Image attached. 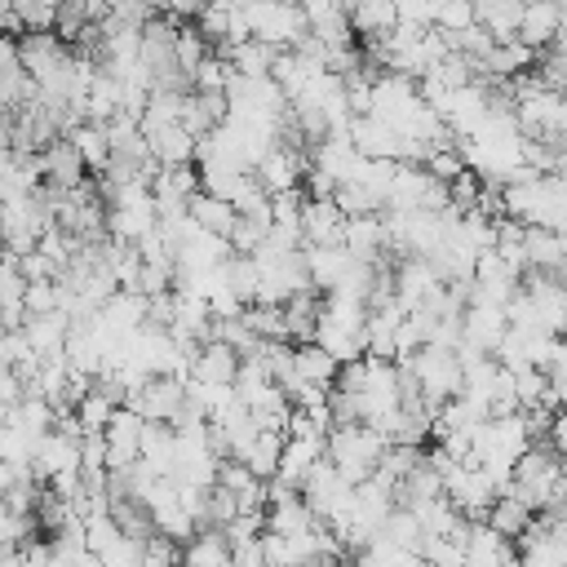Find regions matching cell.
Segmentation results:
<instances>
[{"mask_svg": "<svg viewBox=\"0 0 567 567\" xmlns=\"http://www.w3.org/2000/svg\"><path fill=\"white\" fill-rule=\"evenodd\" d=\"M421 567H434V563H425V558H421Z\"/></svg>", "mask_w": 567, "mask_h": 567, "instance_id": "obj_52", "label": "cell"}, {"mask_svg": "<svg viewBox=\"0 0 567 567\" xmlns=\"http://www.w3.org/2000/svg\"><path fill=\"white\" fill-rule=\"evenodd\" d=\"M146 155H151L159 168H177V164H190V155H195V137H190L182 124H164V128H151V133H146Z\"/></svg>", "mask_w": 567, "mask_h": 567, "instance_id": "obj_25", "label": "cell"}, {"mask_svg": "<svg viewBox=\"0 0 567 567\" xmlns=\"http://www.w3.org/2000/svg\"><path fill=\"white\" fill-rule=\"evenodd\" d=\"M346 133H350V146H354L363 159H399V142H403V137H399L385 120H377V115H350Z\"/></svg>", "mask_w": 567, "mask_h": 567, "instance_id": "obj_16", "label": "cell"}, {"mask_svg": "<svg viewBox=\"0 0 567 567\" xmlns=\"http://www.w3.org/2000/svg\"><path fill=\"white\" fill-rule=\"evenodd\" d=\"M186 217H190V221H195L199 230L226 235V230H230V221H235V208H230L226 199L208 195V190H195V195L186 199Z\"/></svg>", "mask_w": 567, "mask_h": 567, "instance_id": "obj_33", "label": "cell"}, {"mask_svg": "<svg viewBox=\"0 0 567 567\" xmlns=\"http://www.w3.org/2000/svg\"><path fill=\"white\" fill-rule=\"evenodd\" d=\"M226 120V97L221 93H186V102H182V128L190 133V137H199V133H208V128H217Z\"/></svg>", "mask_w": 567, "mask_h": 567, "instance_id": "obj_31", "label": "cell"}, {"mask_svg": "<svg viewBox=\"0 0 567 567\" xmlns=\"http://www.w3.org/2000/svg\"><path fill=\"white\" fill-rule=\"evenodd\" d=\"M425 168H430L439 182H452V177L465 173V159H461V151H456V142H452V146H434V151L425 155Z\"/></svg>", "mask_w": 567, "mask_h": 567, "instance_id": "obj_44", "label": "cell"}, {"mask_svg": "<svg viewBox=\"0 0 567 567\" xmlns=\"http://www.w3.org/2000/svg\"><path fill=\"white\" fill-rule=\"evenodd\" d=\"M563 230H545V226H523V270H549L563 275Z\"/></svg>", "mask_w": 567, "mask_h": 567, "instance_id": "obj_21", "label": "cell"}, {"mask_svg": "<svg viewBox=\"0 0 567 567\" xmlns=\"http://www.w3.org/2000/svg\"><path fill=\"white\" fill-rule=\"evenodd\" d=\"M217 487H226V492L235 496V509H239V514L266 505V478H257V474H252L244 461H235V456H226V461L217 465Z\"/></svg>", "mask_w": 567, "mask_h": 567, "instance_id": "obj_22", "label": "cell"}, {"mask_svg": "<svg viewBox=\"0 0 567 567\" xmlns=\"http://www.w3.org/2000/svg\"><path fill=\"white\" fill-rule=\"evenodd\" d=\"M319 297L323 292H315V288H301V292H292V297H284V337L288 341H310L315 337V319H319Z\"/></svg>", "mask_w": 567, "mask_h": 567, "instance_id": "obj_27", "label": "cell"}, {"mask_svg": "<svg viewBox=\"0 0 567 567\" xmlns=\"http://www.w3.org/2000/svg\"><path fill=\"white\" fill-rule=\"evenodd\" d=\"M394 13H399V22L434 27V22H430V0H394Z\"/></svg>", "mask_w": 567, "mask_h": 567, "instance_id": "obj_47", "label": "cell"}, {"mask_svg": "<svg viewBox=\"0 0 567 567\" xmlns=\"http://www.w3.org/2000/svg\"><path fill=\"white\" fill-rule=\"evenodd\" d=\"M275 53H279V49H270V44H266V40H257V35H244V40L221 44L226 66H230V71H239V75H266V71H270V62H275Z\"/></svg>", "mask_w": 567, "mask_h": 567, "instance_id": "obj_30", "label": "cell"}, {"mask_svg": "<svg viewBox=\"0 0 567 567\" xmlns=\"http://www.w3.org/2000/svg\"><path fill=\"white\" fill-rule=\"evenodd\" d=\"M111 412H115V403H111V399H102L93 385H89V390L75 399V408H71V416L80 421V430H97V434H102V425L111 421Z\"/></svg>", "mask_w": 567, "mask_h": 567, "instance_id": "obj_40", "label": "cell"}, {"mask_svg": "<svg viewBox=\"0 0 567 567\" xmlns=\"http://www.w3.org/2000/svg\"><path fill=\"white\" fill-rule=\"evenodd\" d=\"M297 226H301V248H310V244L315 248H328V244H341L346 213L332 199H301Z\"/></svg>", "mask_w": 567, "mask_h": 567, "instance_id": "obj_13", "label": "cell"}, {"mask_svg": "<svg viewBox=\"0 0 567 567\" xmlns=\"http://www.w3.org/2000/svg\"><path fill=\"white\" fill-rule=\"evenodd\" d=\"M66 332H71V323H66L62 310H44V315H27V319H22V337H27V346H31L40 359L62 354Z\"/></svg>", "mask_w": 567, "mask_h": 567, "instance_id": "obj_23", "label": "cell"}, {"mask_svg": "<svg viewBox=\"0 0 567 567\" xmlns=\"http://www.w3.org/2000/svg\"><path fill=\"white\" fill-rule=\"evenodd\" d=\"M71 146L80 151V159H84V168H93V173H102V164H106V155H111V146H106V133H102V124H75L71 133Z\"/></svg>", "mask_w": 567, "mask_h": 567, "instance_id": "obj_37", "label": "cell"}, {"mask_svg": "<svg viewBox=\"0 0 567 567\" xmlns=\"http://www.w3.org/2000/svg\"><path fill=\"white\" fill-rule=\"evenodd\" d=\"M514 558H518V554H514V540H509V536H501V532L487 527L483 518L470 523L461 567H505V563H514Z\"/></svg>", "mask_w": 567, "mask_h": 567, "instance_id": "obj_17", "label": "cell"}, {"mask_svg": "<svg viewBox=\"0 0 567 567\" xmlns=\"http://www.w3.org/2000/svg\"><path fill=\"white\" fill-rule=\"evenodd\" d=\"M505 306H483V301H470L461 310V346H470L474 354H496L501 337H505Z\"/></svg>", "mask_w": 567, "mask_h": 567, "instance_id": "obj_12", "label": "cell"}, {"mask_svg": "<svg viewBox=\"0 0 567 567\" xmlns=\"http://www.w3.org/2000/svg\"><path fill=\"white\" fill-rule=\"evenodd\" d=\"M120 408L137 412L142 421H164V425H168V421H173V412L182 408V377L155 372V377H146L137 390H128Z\"/></svg>", "mask_w": 567, "mask_h": 567, "instance_id": "obj_8", "label": "cell"}, {"mask_svg": "<svg viewBox=\"0 0 567 567\" xmlns=\"http://www.w3.org/2000/svg\"><path fill=\"white\" fill-rule=\"evenodd\" d=\"M306 168H310V159L301 155V146H284V142H275V146L252 164V177L261 182L266 195H279V190L301 186Z\"/></svg>", "mask_w": 567, "mask_h": 567, "instance_id": "obj_10", "label": "cell"}, {"mask_svg": "<svg viewBox=\"0 0 567 567\" xmlns=\"http://www.w3.org/2000/svg\"><path fill=\"white\" fill-rule=\"evenodd\" d=\"M346 22L354 35L381 40L399 22V13H394V0H346Z\"/></svg>", "mask_w": 567, "mask_h": 567, "instance_id": "obj_26", "label": "cell"}, {"mask_svg": "<svg viewBox=\"0 0 567 567\" xmlns=\"http://www.w3.org/2000/svg\"><path fill=\"white\" fill-rule=\"evenodd\" d=\"M563 31V9L549 4V0H527L518 9V22H514V40L527 44V49H545L554 44Z\"/></svg>", "mask_w": 567, "mask_h": 567, "instance_id": "obj_15", "label": "cell"}, {"mask_svg": "<svg viewBox=\"0 0 567 567\" xmlns=\"http://www.w3.org/2000/svg\"><path fill=\"white\" fill-rule=\"evenodd\" d=\"M332 204L346 213V217H359V213H381V199L363 186V182H337L332 186Z\"/></svg>", "mask_w": 567, "mask_h": 567, "instance_id": "obj_38", "label": "cell"}, {"mask_svg": "<svg viewBox=\"0 0 567 567\" xmlns=\"http://www.w3.org/2000/svg\"><path fill=\"white\" fill-rule=\"evenodd\" d=\"M279 447H284V434H275V430H257V434H252V443H248L235 461H244L257 478H270V474H275V465H279Z\"/></svg>", "mask_w": 567, "mask_h": 567, "instance_id": "obj_35", "label": "cell"}, {"mask_svg": "<svg viewBox=\"0 0 567 567\" xmlns=\"http://www.w3.org/2000/svg\"><path fill=\"white\" fill-rule=\"evenodd\" d=\"M31 478L35 483H49L53 474H66V470H80V439L75 434H66V430H58V425H49L40 439H35V447H31Z\"/></svg>", "mask_w": 567, "mask_h": 567, "instance_id": "obj_9", "label": "cell"}, {"mask_svg": "<svg viewBox=\"0 0 567 567\" xmlns=\"http://www.w3.org/2000/svg\"><path fill=\"white\" fill-rule=\"evenodd\" d=\"M230 567H266V563H261L257 540H252V545H244V549H230Z\"/></svg>", "mask_w": 567, "mask_h": 567, "instance_id": "obj_49", "label": "cell"}, {"mask_svg": "<svg viewBox=\"0 0 567 567\" xmlns=\"http://www.w3.org/2000/svg\"><path fill=\"white\" fill-rule=\"evenodd\" d=\"M390 279H394V301H399L403 315H408V310H421V306L443 288L439 270H434L425 257H403V261L390 270Z\"/></svg>", "mask_w": 567, "mask_h": 567, "instance_id": "obj_11", "label": "cell"}, {"mask_svg": "<svg viewBox=\"0 0 567 567\" xmlns=\"http://www.w3.org/2000/svg\"><path fill=\"white\" fill-rule=\"evenodd\" d=\"M301 261H306V279H310V288L315 292H328L337 279H341V270H346V261H350V252L341 248V244H328V248H301Z\"/></svg>", "mask_w": 567, "mask_h": 567, "instance_id": "obj_28", "label": "cell"}, {"mask_svg": "<svg viewBox=\"0 0 567 567\" xmlns=\"http://www.w3.org/2000/svg\"><path fill=\"white\" fill-rule=\"evenodd\" d=\"M496 478L483 470V465H474V461H456L447 474H443V496L470 518V523H478L483 514H487V505L496 501Z\"/></svg>", "mask_w": 567, "mask_h": 567, "instance_id": "obj_6", "label": "cell"}, {"mask_svg": "<svg viewBox=\"0 0 567 567\" xmlns=\"http://www.w3.org/2000/svg\"><path fill=\"white\" fill-rule=\"evenodd\" d=\"M235 368H239V354L230 346H221V341L208 337V341L195 346V354L186 363V377L190 381H204V385H230L235 381Z\"/></svg>", "mask_w": 567, "mask_h": 567, "instance_id": "obj_18", "label": "cell"}, {"mask_svg": "<svg viewBox=\"0 0 567 567\" xmlns=\"http://www.w3.org/2000/svg\"><path fill=\"white\" fill-rule=\"evenodd\" d=\"M40 168H44V186H58V190H71L84 182V159L80 151L71 146V137H53L44 151H40Z\"/></svg>", "mask_w": 567, "mask_h": 567, "instance_id": "obj_19", "label": "cell"}, {"mask_svg": "<svg viewBox=\"0 0 567 567\" xmlns=\"http://www.w3.org/2000/svg\"><path fill=\"white\" fill-rule=\"evenodd\" d=\"M483 523H487V527H496L501 536H509V540H514V536H518V532L532 523V509H527L523 501H514V496H505V492H501V496L487 505Z\"/></svg>", "mask_w": 567, "mask_h": 567, "instance_id": "obj_36", "label": "cell"}, {"mask_svg": "<svg viewBox=\"0 0 567 567\" xmlns=\"http://www.w3.org/2000/svg\"><path fill=\"white\" fill-rule=\"evenodd\" d=\"M13 44H18V62H22L27 80H40L66 53V44L53 31H22V40H13Z\"/></svg>", "mask_w": 567, "mask_h": 567, "instance_id": "obj_24", "label": "cell"}, {"mask_svg": "<svg viewBox=\"0 0 567 567\" xmlns=\"http://www.w3.org/2000/svg\"><path fill=\"white\" fill-rule=\"evenodd\" d=\"M18 275H22L27 284H31V279H53V275H58V266H53L44 252H35V248H31V252H22V257H18Z\"/></svg>", "mask_w": 567, "mask_h": 567, "instance_id": "obj_46", "label": "cell"}, {"mask_svg": "<svg viewBox=\"0 0 567 567\" xmlns=\"http://www.w3.org/2000/svg\"><path fill=\"white\" fill-rule=\"evenodd\" d=\"M44 226H49V208H44V199H40V186L27 190V195L0 199V248H4L9 257L31 252Z\"/></svg>", "mask_w": 567, "mask_h": 567, "instance_id": "obj_4", "label": "cell"}, {"mask_svg": "<svg viewBox=\"0 0 567 567\" xmlns=\"http://www.w3.org/2000/svg\"><path fill=\"white\" fill-rule=\"evenodd\" d=\"M177 567H230V545L221 540L217 527H199V532L182 545Z\"/></svg>", "mask_w": 567, "mask_h": 567, "instance_id": "obj_29", "label": "cell"}, {"mask_svg": "<svg viewBox=\"0 0 567 567\" xmlns=\"http://www.w3.org/2000/svg\"><path fill=\"white\" fill-rule=\"evenodd\" d=\"M292 372H297L301 381H310V385H332L337 363H332V354H323L315 341H301V346H292Z\"/></svg>", "mask_w": 567, "mask_h": 567, "instance_id": "obj_34", "label": "cell"}, {"mask_svg": "<svg viewBox=\"0 0 567 567\" xmlns=\"http://www.w3.org/2000/svg\"><path fill=\"white\" fill-rule=\"evenodd\" d=\"M22 288H27V279L18 275V257L0 252V328H22V319H27Z\"/></svg>", "mask_w": 567, "mask_h": 567, "instance_id": "obj_32", "label": "cell"}, {"mask_svg": "<svg viewBox=\"0 0 567 567\" xmlns=\"http://www.w3.org/2000/svg\"><path fill=\"white\" fill-rule=\"evenodd\" d=\"M403 363H408V372H412V381H416V390H421L425 403H443V399L461 394V359H456V350L421 346Z\"/></svg>", "mask_w": 567, "mask_h": 567, "instance_id": "obj_5", "label": "cell"}, {"mask_svg": "<svg viewBox=\"0 0 567 567\" xmlns=\"http://www.w3.org/2000/svg\"><path fill=\"white\" fill-rule=\"evenodd\" d=\"M106 439V470H124L137 461V443H142V416L128 408H115L111 421L102 425Z\"/></svg>", "mask_w": 567, "mask_h": 567, "instance_id": "obj_14", "label": "cell"}, {"mask_svg": "<svg viewBox=\"0 0 567 567\" xmlns=\"http://www.w3.org/2000/svg\"><path fill=\"white\" fill-rule=\"evenodd\" d=\"M549 4H558V9H563V0H549Z\"/></svg>", "mask_w": 567, "mask_h": 567, "instance_id": "obj_51", "label": "cell"}, {"mask_svg": "<svg viewBox=\"0 0 567 567\" xmlns=\"http://www.w3.org/2000/svg\"><path fill=\"white\" fill-rule=\"evenodd\" d=\"M390 447V439L385 434H377L372 425H332L328 430V439H323V456L350 478V483H359V478H368L372 470H377V461H381V452Z\"/></svg>", "mask_w": 567, "mask_h": 567, "instance_id": "obj_3", "label": "cell"}, {"mask_svg": "<svg viewBox=\"0 0 567 567\" xmlns=\"http://www.w3.org/2000/svg\"><path fill=\"white\" fill-rule=\"evenodd\" d=\"M527 443H532V434H527L523 412L487 416V421L474 430V439H470V461L483 465V470L496 478V487H505V483H509V470H514V461L527 452Z\"/></svg>", "mask_w": 567, "mask_h": 567, "instance_id": "obj_2", "label": "cell"}, {"mask_svg": "<svg viewBox=\"0 0 567 567\" xmlns=\"http://www.w3.org/2000/svg\"><path fill=\"white\" fill-rule=\"evenodd\" d=\"M22 310H27V315L58 310V288H53V279H31V284L22 288Z\"/></svg>", "mask_w": 567, "mask_h": 567, "instance_id": "obj_45", "label": "cell"}, {"mask_svg": "<svg viewBox=\"0 0 567 567\" xmlns=\"http://www.w3.org/2000/svg\"><path fill=\"white\" fill-rule=\"evenodd\" d=\"M9 9L18 13L22 31H53V9H58V0H9Z\"/></svg>", "mask_w": 567, "mask_h": 567, "instance_id": "obj_41", "label": "cell"}, {"mask_svg": "<svg viewBox=\"0 0 567 567\" xmlns=\"http://www.w3.org/2000/svg\"><path fill=\"white\" fill-rule=\"evenodd\" d=\"M518 279L523 270L509 266L501 252L483 248L474 257V270H470V301H483V306H505L514 292H518Z\"/></svg>", "mask_w": 567, "mask_h": 567, "instance_id": "obj_7", "label": "cell"}, {"mask_svg": "<svg viewBox=\"0 0 567 567\" xmlns=\"http://www.w3.org/2000/svg\"><path fill=\"white\" fill-rule=\"evenodd\" d=\"M310 567H346V563H341V558H315Z\"/></svg>", "mask_w": 567, "mask_h": 567, "instance_id": "obj_50", "label": "cell"}, {"mask_svg": "<svg viewBox=\"0 0 567 567\" xmlns=\"http://www.w3.org/2000/svg\"><path fill=\"white\" fill-rule=\"evenodd\" d=\"M226 75H230V66H226V58H204L195 71H190V84L199 89V93H221V84H226Z\"/></svg>", "mask_w": 567, "mask_h": 567, "instance_id": "obj_43", "label": "cell"}, {"mask_svg": "<svg viewBox=\"0 0 567 567\" xmlns=\"http://www.w3.org/2000/svg\"><path fill=\"white\" fill-rule=\"evenodd\" d=\"M421 558L434 563V567H461L465 545L452 540V536H421Z\"/></svg>", "mask_w": 567, "mask_h": 567, "instance_id": "obj_42", "label": "cell"}, {"mask_svg": "<svg viewBox=\"0 0 567 567\" xmlns=\"http://www.w3.org/2000/svg\"><path fill=\"white\" fill-rule=\"evenodd\" d=\"M22 399V381L13 368H0V416H9V408Z\"/></svg>", "mask_w": 567, "mask_h": 567, "instance_id": "obj_48", "label": "cell"}, {"mask_svg": "<svg viewBox=\"0 0 567 567\" xmlns=\"http://www.w3.org/2000/svg\"><path fill=\"white\" fill-rule=\"evenodd\" d=\"M341 248H346L350 257H359V261H381V257H385V226H381V213L346 217Z\"/></svg>", "mask_w": 567, "mask_h": 567, "instance_id": "obj_20", "label": "cell"}, {"mask_svg": "<svg viewBox=\"0 0 567 567\" xmlns=\"http://www.w3.org/2000/svg\"><path fill=\"white\" fill-rule=\"evenodd\" d=\"M363 319H368V306L354 301V297H341V292H323L319 297V319H315V346L323 354H332V363H354L363 359Z\"/></svg>", "mask_w": 567, "mask_h": 567, "instance_id": "obj_1", "label": "cell"}, {"mask_svg": "<svg viewBox=\"0 0 567 567\" xmlns=\"http://www.w3.org/2000/svg\"><path fill=\"white\" fill-rule=\"evenodd\" d=\"M204 58H208L204 35H199L195 27H177V31H173V62H177V71H186V75H190Z\"/></svg>", "mask_w": 567, "mask_h": 567, "instance_id": "obj_39", "label": "cell"}]
</instances>
